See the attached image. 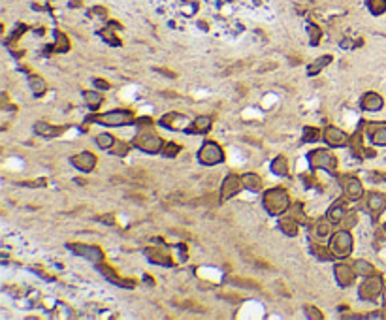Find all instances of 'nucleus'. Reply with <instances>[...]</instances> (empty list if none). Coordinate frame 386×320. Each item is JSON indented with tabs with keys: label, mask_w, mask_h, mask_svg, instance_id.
I'll use <instances>...</instances> for the list:
<instances>
[{
	"label": "nucleus",
	"mask_w": 386,
	"mask_h": 320,
	"mask_svg": "<svg viewBox=\"0 0 386 320\" xmlns=\"http://www.w3.org/2000/svg\"><path fill=\"white\" fill-rule=\"evenodd\" d=\"M262 206L269 215L277 217V215H283L285 211L290 209V196H288L285 188L281 187L269 188L262 196Z\"/></svg>",
	"instance_id": "obj_1"
},
{
	"label": "nucleus",
	"mask_w": 386,
	"mask_h": 320,
	"mask_svg": "<svg viewBox=\"0 0 386 320\" xmlns=\"http://www.w3.org/2000/svg\"><path fill=\"white\" fill-rule=\"evenodd\" d=\"M89 121L93 123H98L102 127H128V125H134L138 123L136 115L128 109H111L107 113H98L89 117Z\"/></svg>",
	"instance_id": "obj_2"
},
{
	"label": "nucleus",
	"mask_w": 386,
	"mask_h": 320,
	"mask_svg": "<svg viewBox=\"0 0 386 320\" xmlns=\"http://www.w3.org/2000/svg\"><path fill=\"white\" fill-rule=\"evenodd\" d=\"M134 145L138 147L140 151L143 153H149V154H157L162 151V147H164V140L160 138L159 134L155 132L153 128H141L140 132L136 134V138H134Z\"/></svg>",
	"instance_id": "obj_3"
},
{
	"label": "nucleus",
	"mask_w": 386,
	"mask_h": 320,
	"mask_svg": "<svg viewBox=\"0 0 386 320\" xmlns=\"http://www.w3.org/2000/svg\"><path fill=\"white\" fill-rule=\"evenodd\" d=\"M353 247H354V241L349 230L343 228V230L333 233L332 241H330V251H332V254L335 258H346V256H351Z\"/></svg>",
	"instance_id": "obj_4"
},
{
	"label": "nucleus",
	"mask_w": 386,
	"mask_h": 320,
	"mask_svg": "<svg viewBox=\"0 0 386 320\" xmlns=\"http://www.w3.org/2000/svg\"><path fill=\"white\" fill-rule=\"evenodd\" d=\"M309 166L313 170H326V172L333 174L337 170V158L328 149H315L309 153Z\"/></svg>",
	"instance_id": "obj_5"
},
{
	"label": "nucleus",
	"mask_w": 386,
	"mask_h": 320,
	"mask_svg": "<svg viewBox=\"0 0 386 320\" xmlns=\"http://www.w3.org/2000/svg\"><path fill=\"white\" fill-rule=\"evenodd\" d=\"M198 160L204 166H217L224 160V151L217 141H204L198 151Z\"/></svg>",
	"instance_id": "obj_6"
},
{
	"label": "nucleus",
	"mask_w": 386,
	"mask_h": 320,
	"mask_svg": "<svg viewBox=\"0 0 386 320\" xmlns=\"http://www.w3.org/2000/svg\"><path fill=\"white\" fill-rule=\"evenodd\" d=\"M382 290H384L382 279H380L379 275L373 273L369 277H366V281H362V285L358 288V296L366 301H375L382 294Z\"/></svg>",
	"instance_id": "obj_7"
},
{
	"label": "nucleus",
	"mask_w": 386,
	"mask_h": 320,
	"mask_svg": "<svg viewBox=\"0 0 386 320\" xmlns=\"http://www.w3.org/2000/svg\"><path fill=\"white\" fill-rule=\"evenodd\" d=\"M68 247L72 249L78 256H83L85 260L93 262V264H100V262H104V253H102V249L96 247V245H89V243H72V245H68Z\"/></svg>",
	"instance_id": "obj_8"
},
{
	"label": "nucleus",
	"mask_w": 386,
	"mask_h": 320,
	"mask_svg": "<svg viewBox=\"0 0 386 320\" xmlns=\"http://www.w3.org/2000/svg\"><path fill=\"white\" fill-rule=\"evenodd\" d=\"M341 187H343L346 200L358 202L364 196V187H362L358 177H354V175H343L341 177Z\"/></svg>",
	"instance_id": "obj_9"
},
{
	"label": "nucleus",
	"mask_w": 386,
	"mask_h": 320,
	"mask_svg": "<svg viewBox=\"0 0 386 320\" xmlns=\"http://www.w3.org/2000/svg\"><path fill=\"white\" fill-rule=\"evenodd\" d=\"M333 275H335V281L339 283V287H345V288L351 287L354 283V279L358 277L356 271H354V266H349V264H343V262L333 266Z\"/></svg>",
	"instance_id": "obj_10"
},
{
	"label": "nucleus",
	"mask_w": 386,
	"mask_h": 320,
	"mask_svg": "<svg viewBox=\"0 0 386 320\" xmlns=\"http://www.w3.org/2000/svg\"><path fill=\"white\" fill-rule=\"evenodd\" d=\"M72 166L75 170H80L83 174H89L96 168V156L91 151H81V153L73 154L72 156Z\"/></svg>",
	"instance_id": "obj_11"
},
{
	"label": "nucleus",
	"mask_w": 386,
	"mask_h": 320,
	"mask_svg": "<svg viewBox=\"0 0 386 320\" xmlns=\"http://www.w3.org/2000/svg\"><path fill=\"white\" fill-rule=\"evenodd\" d=\"M241 177L238 175H228L226 179L222 181V185H220V202H226L230 198H234L236 194L241 190Z\"/></svg>",
	"instance_id": "obj_12"
},
{
	"label": "nucleus",
	"mask_w": 386,
	"mask_h": 320,
	"mask_svg": "<svg viewBox=\"0 0 386 320\" xmlns=\"http://www.w3.org/2000/svg\"><path fill=\"white\" fill-rule=\"evenodd\" d=\"M145 256L153 262V264H157V266H164V267L173 266V258L170 256V253H168L166 249L149 247V249H145Z\"/></svg>",
	"instance_id": "obj_13"
},
{
	"label": "nucleus",
	"mask_w": 386,
	"mask_h": 320,
	"mask_svg": "<svg viewBox=\"0 0 386 320\" xmlns=\"http://www.w3.org/2000/svg\"><path fill=\"white\" fill-rule=\"evenodd\" d=\"M322 140L326 141L330 147H343L349 141V136H346L341 128L337 127H328L322 134Z\"/></svg>",
	"instance_id": "obj_14"
},
{
	"label": "nucleus",
	"mask_w": 386,
	"mask_h": 320,
	"mask_svg": "<svg viewBox=\"0 0 386 320\" xmlns=\"http://www.w3.org/2000/svg\"><path fill=\"white\" fill-rule=\"evenodd\" d=\"M367 134L371 138L373 145L386 147V123H369L367 125Z\"/></svg>",
	"instance_id": "obj_15"
},
{
	"label": "nucleus",
	"mask_w": 386,
	"mask_h": 320,
	"mask_svg": "<svg viewBox=\"0 0 386 320\" xmlns=\"http://www.w3.org/2000/svg\"><path fill=\"white\" fill-rule=\"evenodd\" d=\"M98 269H100L102 275H104L106 279H109L111 283H115V285H119V287H127V288L134 287L132 279H121L119 273H117V271H115V269H113L111 266H109V264H106V262H100V264H98Z\"/></svg>",
	"instance_id": "obj_16"
},
{
	"label": "nucleus",
	"mask_w": 386,
	"mask_h": 320,
	"mask_svg": "<svg viewBox=\"0 0 386 320\" xmlns=\"http://www.w3.org/2000/svg\"><path fill=\"white\" fill-rule=\"evenodd\" d=\"M360 106H362V109H366V111H379V109H382V106H384V100H382V96L377 93H366L362 96V100H360Z\"/></svg>",
	"instance_id": "obj_17"
},
{
	"label": "nucleus",
	"mask_w": 386,
	"mask_h": 320,
	"mask_svg": "<svg viewBox=\"0 0 386 320\" xmlns=\"http://www.w3.org/2000/svg\"><path fill=\"white\" fill-rule=\"evenodd\" d=\"M367 209L371 211L375 217L380 215L386 209V196L380 192H371L367 196Z\"/></svg>",
	"instance_id": "obj_18"
},
{
	"label": "nucleus",
	"mask_w": 386,
	"mask_h": 320,
	"mask_svg": "<svg viewBox=\"0 0 386 320\" xmlns=\"http://www.w3.org/2000/svg\"><path fill=\"white\" fill-rule=\"evenodd\" d=\"M298 222H300V220L294 219L292 215H290V217H281V219H279L281 232L286 233L288 237H296V235H298V232H300V224H298Z\"/></svg>",
	"instance_id": "obj_19"
},
{
	"label": "nucleus",
	"mask_w": 386,
	"mask_h": 320,
	"mask_svg": "<svg viewBox=\"0 0 386 320\" xmlns=\"http://www.w3.org/2000/svg\"><path fill=\"white\" fill-rule=\"evenodd\" d=\"M241 185H243V188L251 190V192H260L262 187H264V183H262V179H260V175L253 174V172L241 175Z\"/></svg>",
	"instance_id": "obj_20"
},
{
	"label": "nucleus",
	"mask_w": 386,
	"mask_h": 320,
	"mask_svg": "<svg viewBox=\"0 0 386 320\" xmlns=\"http://www.w3.org/2000/svg\"><path fill=\"white\" fill-rule=\"evenodd\" d=\"M211 125H213V117L211 115H200V117H196L192 123V127L188 128V132H194V134H206L211 130Z\"/></svg>",
	"instance_id": "obj_21"
},
{
	"label": "nucleus",
	"mask_w": 386,
	"mask_h": 320,
	"mask_svg": "<svg viewBox=\"0 0 386 320\" xmlns=\"http://www.w3.org/2000/svg\"><path fill=\"white\" fill-rule=\"evenodd\" d=\"M34 132L42 136V138H55V136H59L62 132V128L59 127H53V125H49L46 121H38L36 125H34Z\"/></svg>",
	"instance_id": "obj_22"
},
{
	"label": "nucleus",
	"mask_w": 386,
	"mask_h": 320,
	"mask_svg": "<svg viewBox=\"0 0 386 320\" xmlns=\"http://www.w3.org/2000/svg\"><path fill=\"white\" fill-rule=\"evenodd\" d=\"M330 230H332V222L330 220H317L311 224L309 228V233L313 235V237H319V239H324L330 235Z\"/></svg>",
	"instance_id": "obj_23"
},
{
	"label": "nucleus",
	"mask_w": 386,
	"mask_h": 320,
	"mask_svg": "<svg viewBox=\"0 0 386 320\" xmlns=\"http://www.w3.org/2000/svg\"><path fill=\"white\" fill-rule=\"evenodd\" d=\"M185 123V115L177 113V111H172V113H166L162 119H160V125L166 128H172V130H177Z\"/></svg>",
	"instance_id": "obj_24"
},
{
	"label": "nucleus",
	"mask_w": 386,
	"mask_h": 320,
	"mask_svg": "<svg viewBox=\"0 0 386 320\" xmlns=\"http://www.w3.org/2000/svg\"><path fill=\"white\" fill-rule=\"evenodd\" d=\"M272 172L277 177H286L288 175V160H286V156H283V154H279V156H275V158L272 160Z\"/></svg>",
	"instance_id": "obj_25"
},
{
	"label": "nucleus",
	"mask_w": 386,
	"mask_h": 320,
	"mask_svg": "<svg viewBox=\"0 0 386 320\" xmlns=\"http://www.w3.org/2000/svg\"><path fill=\"white\" fill-rule=\"evenodd\" d=\"M28 85H30V91H32L34 96H44L47 91V83L44 77H40V75H30L28 77Z\"/></svg>",
	"instance_id": "obj_26"
},
{
	"label": "nucleus",
	"mask_w": 386,
	"mask_h": 320,
	"mask_svg": "<svg viewBox=\"0 0 386 320\" xmlns=\"http://www.w3.org/2000/svg\"><path fill=\"white\" fill-rule=\"evenodd\" d=\"M345 213H346L345 206H343L341 202H337V204H333V206L328 209V220H330L332 224H339L341 220H343V217H345Z\"/></svg>",
	"instance_id": "obj_27"
},
{
	"label": "nucleus",
	"mask_w": 386,
	"mask_h": 320,
	"mask_svg": "<svg viewBox=\"0 0 386 320\" xmlns=\"http://www.w3.org/2000/svg\"><path fill=\"white\" fill-rule=\"evenodd\" d=\"M354 266V271H356V275L358 277H369V275L375 273V267L371 266V262H367V260H356L353 264Z\"/></svg>",
	"instance_id": "obj_28"
},
{
	"label": "nucleus",
	"mask_w": 386,
	"mask_h": 320,
	"mask_svg": "<svg viewBox=\"0 0 386 320\" xmlns=\"http://www.w3.org/2000/svg\"><path fill=\"white\" fill-rule=\"evenodd\" d=\"M330 62H332V55H324V57H320V59L315 60L313 64H309L307 73H309V75H317V73L322 72V70H324Z\"/></svg>",
	"instance_id": "obj_29"
},
{
	"label": "nucleus",
	"mask_w": 386,
	"mask_h": 320,
	"mask_svg": "<svg viewBox=\"0 0 386 320\" xmlns=\"http://www.w3.org/2000/svg\"><path fill=\"white\" fill-rule=\"evenodd\" d=\"M49 49L55 51V53H66V51H70V40L66 38V34L57 32V42Z\"/></svg>",
	"instance_id": "obj_30"
},
{
	"label": "nucleus",
	"mask_w": 386,
	"mask_h": 320,
	"mask_svg": "<svg viewBox=\"0 0 386 320\" xmlns=\"http://www.w3.org/2000/svg\"><path fill=\"white\" fill-rule=\"evenodd\" d=\"M83 96H85L87 106L91 107V109H98L102 106V102H104V96L100 93H96V91H87Z\"/></svg>",
	"instance_id": "obj_31"
},
{
	"label": "nucleus",
	"mask_w": 386,
	"mask_h": 320,
	"mask_svg": "<svg viewBox=\"0 0 386 320\" xmlns=\"http://www.w3.org/2000/svg\"><path fill=\"white\" fill-rule=\"evenodd\" d=\"M115 141L117 140H115L109 132H102L96 136V145L100 147V149H107V151H109V149L115 145Z\"/></svg>",
	"instance_id": "obj_32"
},
{
	"label": "nucleus",
	"mask_w": 386,
	"mask_h": 320,
	"mask_svg": "<svg viewBox=\"0 0 386 320\" xmlns=\"http://www.w3.org/2000/svg\"><path fill=\"white\" fill-rule=\"evenodd\" d=\"M117 27H119L117 23H111L109 27H106V28H104V30H102V32H100L102 36H104V38H106V40L109 42V44H111V46H121L119 38H117V36H115V34H113V30H115V28H117Z\"/></svg>",
	"instance_id": "obj_33"
},
{
	"label": "nucleus",
	"mask_w": 386,
	"mask_h": 320,
	"mask_svg": "<svg viewBox=\"0 0 386 320\" xmlns=\"http://www.w3.org/2000/svg\"><path fill=\"white\" fill-rule=\"evenodd\" d=\"M367 8L369 12L375 15H380L386 12V0H367Z\"/></svg>",
	"instance_id": "obj_34"
},
{
	"label": "nucleus",
	"mask_w": 386,
	"mask_h": 320,
	"mask_svg": "<svg viewBox=\"0 0 386 320\" xmlns=\"http://www.w3.org/2000/svg\"><path fill=\"white\" fill-rule=\"evenodd\" d=\"M179 151H181V145L173 143V141L164 143V147H162V154H164L166 158H175V156L179 154Z\"/></svg>",
	"instance_id": "obj_35"
},
{
	"label": "nucleus",
	"mask_w": 386,
	"mask_h": 320,
	"mask_svg": "<svg viewBox=\"0 0 386 320\" xmlns=\"http://www.w3.org/2000/svg\"><path fill=\"white\" fill-rule=\"evenodd\" d=\"M128 151H130V145L125 141H115V145L109 149V153L115 154V156H127Z\"/></svg>",
	"instance_id": "obj_36"
},
{
	"label": "nucleus",
	"mask_w": 386,
	"mask_h": 320,
	"mask_svg": "<svg viewBox=\"0 0 386 320\" xmlns=\"http://www.w3.org/2000/svg\"><path fill=\"white\" fill-rule=\"evenodd\" d=\"M313 254L317 256V258H320V260H330L332 258L333 254H332V251H330V247H322V245H313Z\"/></svg>",
	"instance_id": "obj_37"
},
{
	"label": "nucleus",
	"mask_w": 386,
	"mask_h": 320,
	"mask_svg": "<svg viewBox=\"0 0 386 320\" xmlns=\"http://www.w3.org/2000/svg\"><path fill=\"white\" fill-rule=\"evenodd\" d=\"M356 222H358V215L354 213V211L345 213V217H343V220H341V224H343L345 230H351L353 226H356Z\"/></svg>",
	"instance_id": "obj_38"
},
{
	"label": "nucleus",
	"mask_w": 386,
	"mask_h": 320,
	"mask_svg": "<svg viewBox=\"0 0 386 320\" xmlns=\"http://www.w3.org/2000/svg\"><path fill=\"white\" fill-rule=\"evenodd\" d=\"M234 283V285H240V287H247V288H260V285L256 283V281L253 279H241V277H232L230 279Z\"/></svg>",
	"instance_id": "obj_39"
},
{
	"label": "nucleus",
	"mask_w": 386,
	"mask_h": 320,
	"mask_svg": "<svg viewBox=\"0 0 386 320\" xmlns=\"http://www.w3.org/2000/svg\"><path fill=\"white\" fill-rule=\"evenodd\" d=\"M305 314H307V318H311V320H322L324 318V314L320 313V309L319 307H315V305H305Z\"/></svg>",
	"instance_id": "obj_40"
},
{
	"label": "nucleus",
	"mask_w": 386,
	"mask_h": 320,
	"mask_svg": "<svg viewBox=\"0 0 386 320\" xmlns=\"http://www.w3.org/2000/svg\"><path fill=\"white\" fill-rule=\"evenodd\" d=\"M319 138H320V134L317 128L307 127L305 130H303V141H319Z\"/></svg>",
	"instance_id": "obj_41"
},
{
	"label": "nucleus",
	"mask_w": 386,
	"mask_h": 320,
	"mask_svg": "<svg viewBox=\"0 0 386 320\" xmlns=\"http://www.w3.org/2000/svg\"><path fill=\"white\" fill-rule=\"evenodd\" d=\"M309 38H311V46H317V44L320 42V28L309 27Z\"/></svg>",
	"instance_id": "obj_42"
},
{
	"label": "nucleus",
	"mask_w": 386,
	"mask_h": 320,
	"mask_svg": "<svg viewBox=\"0 0 386 320\" xmlns=\"http://www.w3.org/2000/svg\"><path fill=\"white\" fill-rule=\"evenodd\" d=\"M94 83H96V87L102 89V91H107V89H109V83H107L106 79H94Z\"/></svg>",
	"instance_id": "obj_43"
},
{
	"label": "nucleus",
	"mask_w": 386,
	"mask_h": 320,
	"mask_svg": "<svg viewBox=\"0 0 386 320\" xmlns=\"http://www.w3.org/2000/svg\"><path fill=\"white\" fill-rule=\"evenodd\" d=\"M157 72L164 73V75H168V77H175V73H173V72H168V70H164V68H157Z\"/></svg>",
	"instance_id": "obj_44"
},
{
	"label": "nucleus",
	"mask_w": 386,
	"mask_h": 320,
	"mask_svg": "<svg viewBox=\"0 0 386 320\" xmlns=\"http://www.w3.org/2000/svg\"><path fill=\"white\" fill-rule=\"evenodd\" d=\"M277 64L275 62H267V64H264V66L260 68V72H267V68H275Z\"/></svg>",
	"instance_id": "obj_45"
},
{
	"label": "nucleus",
	"mask_w": 386,
	"mask_h": 320,
	"mask_svg": "<svg viewBox=\"0 0 386 320\" xmlns=\"http://www.w3.org/2000/svg\"><path fill=\"white\" fill-rule=\"evenodd\" d=\"M94 14H96V15H106L107 12L104 10V8H94Z\"/></svg>",
	"instance_id": "obj_46"
},
{
	"label": "nucleus",
	"mask_w": 386,
	"mask_h": 320,
	"mask_svg": "<svg viewBox=\"0 0 386 320\" xmlns=\"http://www.w3.org/2000/svg\"><path fill=\"white\" fill-rule=\"evenodd\" d=\"M382 301H384V305H386V287H384V290H382Z\"/></svg>",
	"instance_id": "obj_47"
},
{
	"label": "nucleus",
	"mask_w": 386,
	"mask_h": 320,
	"mask_svg": "<svg viewBox=\"0 0 386 320\" xmlns=\"http://www.w3.org/2000/svg\"><path fill=\"white\" fill-rule=\"evenodd\" d=\"M382 181H384V183H386V174H382Z\"/></svg>",
	"instance_id": "obj_48"
},
{
	"label": "nucleus",
	"mask_w": 386,
	"mask_h": 320,
	"mask_svg": "<svg viewBox=\"0 0 386 320\" xmlns=\"http://www.w3.org/2000/svg\"><path fill=\"white\" fill-rule=\"evenodd\" d=\"M382 316H386V313H382Z\"/></svg>",
	"instance_id": "obj_49"
},
{
	"label": "nucleus",
	"mask_w": 386,
	"mask_h": 320,
	"mask_svg": "<svg viewBox=\"0 0 386 320\" xmlns=\"http://www.w3.org/2000/svg\"><path fill=\"white\" fill-rule=\"evenodd\" d=\"M384 232H386V224H384Z\"/></svg>",
	"instance_id": "obj_50"
}]
</instances>
